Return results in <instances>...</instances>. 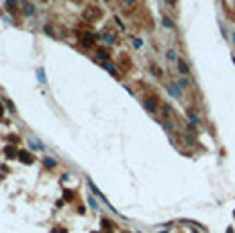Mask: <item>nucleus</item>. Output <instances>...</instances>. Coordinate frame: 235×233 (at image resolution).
Masks as SVG:
<instances>
[{
    "instance_id": "f257e3e1",
    "label": "nucleus",
    "mask_w": 235,
    "mask_h": 233,
    "mask_svg": "<svg viewBox=\"0 0 235 233\" xmlns=\"http://www.w3.org/2000/svg\"><path fill=\"white\" fill-rule=\"evenodd\" d=\"M143 106H145V110H149V113H155L157 100H155L154 96H147V98H143Z\"/></svg>"
},
{
    "instance_id": "f03ea898",
    "label": "nucleus",
    "mask_w": 235,
    "mask_h": 233,
    "mask_svg": "<svg viewBox=\"0 0 235 233\" xmlns=\"http://www.w3.org/2000/svg\"><path fill=\"white\" fill-rule=\"evenodd\" d=\"M98 39V35L96 33H82V43L86 45V47H90V45H94V41Z\"/></svg>"
},
{
    "instance_id": "7ed1b4c3",
    "label": "nucleus",
    "mask_w": 235,
    "mask_h": 233,
    "mask_svg": "<svg viewBox=\"0 0 235 233\" xmlns=\"http://www.w3.org/2000/svg\"><path fill=\"white\" fill-rule=\"evenodd\" d=\"M176 66H178V72H180L182 76H188L190 74V68H188V63L182 59V57H178V62H176Z\"/></svg>"
},
{
    "instance_id": "20e7f679",
    "label": "nucleus",
    "mask_w": 235,
    "mask_h": 233,
    "mask_svg": "<svg viewBox=\"0 0 235 233\" xmlns=\"http://www.w3.org/2000/svg\"><path fill=\"white\" fill-rule=\"evenodd\" d=\"M98 8H86V10H84V19H86V21H94V19H96V16H98Z\"/></svg>"
},
{
    "instance_id": "39448f33",
    "label": "nucleus",
    "mask_w": 235,
    "mask_h": 233,
    "mask_svg": "<svg viewBox=\"0 0 235 233\" xmlns=\"http://www.w3.org/2000/svg\"><path fill=\"white\" fill-rule=\"evenodd\" d=\"M100 39L107 43V45H113V43H114V33H113V31H104V33L100 35Z\"/></svg>"
},
{
    "instance_id": "423d86ee",
    "label": "nucleus",
    "mask_w": 235,
    "mask_h": 233,
    "mask_svg": "<svg viewBox=\"0 0 235 233\" xmlns=\"http://www.w3.org/2000/svg\"><path fill=\"white\" fill-rule=\"evenodd\" d=\"M19 160L23 164H31V162H33V156H31L29 151H19Z\"/></svg>"
},
{
    "instance_id": "0eeeda50",
    "label": "nucleus",
    "mask_w": 235,
    "mask_h": 233,
    "mask_svg": "<svg viewBox=\"0 0 235 233\" xmlns=\"http://www.w3.org/2000/svg\"><path fill=\"white\" fill-rule=\"evenodd\" d=\"M102 68L107 70V72H110L113 76H119V72H117V66H114V63H110V62H104V63H102Z\"/></svg>"
},
{
    "instance_id": "6e6552de",
    "label": "nucleus",
    "mask_w": 235,
    "mask_h": 233,
    "mask_svg": "<svg viewBox=\"0 0 235 233\" xmlns=\"http://www.w3.org/2000/svg\"><path fill=\"white\" fill-rule=\"evenodd\" d=\"M96 57L104 63V62H108V57H110V55H108V51H104V49H96Z\"/></svg>"
},
{
    "instance_id": "1a4fd4ad",
    "label": "nucleus",
    "mask_w": 235,
    "mask_h": 233,
    "mask_svg": "<svg viewBox=\"0 0 235 233\" xmlns=\"http://www.w3.org/2000/svg\"><path fill=\"white\" fill-rule=\"evenodd\" d=\"M168 92L172 96H176V98H180V86H178V84H170V86H168Z\"/></svg>"
},
{
    "instance_id": "9d476101",
    "label": "nucleus",
    "mask_w": 235,
    "mask_h": 233,
    "mask_svg": "<svg viewBox=\"0 0 235 233\" xmlns=\"http://www.w3.org/2000/svg\"><path fill=\"white\" fill-rule=\"evenodd\" d=\"M23 13L27 14V16L35 14V4H31V2H25V8H23Z\"/></svg>"
},
{
    "instance_id": "9b49d317",
    "label": "nucleus",
    "mask_w": 235,
    "mask_h": 233,
    "mask_svg": "<svg viewBox=\"0 0 235 233\" xmlns=\"http://www.w3.org/2000/svg\"><path fill=\"white\" fill-rule=\"evenodd\" d=\"M4 6H6L8 13H16V0H6Z\"/></svg>"
},
{
    "instance_id": "f8f14e48",
    "label": "nucleus",
    "mask_w": 235,
    "mask_h": 233,
    "mask_svg": "<svg viewBox=\"0 0 235 233\" xmlns=\"http://www.w3.org/2000/svg\"><path fill=\"white\" fill-rule=\"evenodd\" d=\"M161 127L168 131V133H172V131H174V123H172V121H168V119H164V121H161Z\"/></svg>"
},
{
    "instance_id": "ddd939ff",
    "label": "nucleus",
    "mask_w": 235,
    "mask_h": 233,
    "mask_svg": "<svg viewBox=\"0 0 235 233\" xmlns=\"http://www.w3.org/2000/svg\"><path fill=\"white\" fill-rule=\"evenodd\" d=\"M188 121H190V125H198V115H194V113H188Z\"/></svg>"
},
{
    "instance_id": "4468645a",
    "label": "nucleus",
    "mask_w": 235,
    "mask_h": 233,
    "mask_svg": "<svg viewBox=\"0 0 235 233\" xmlns=\"http://www.w3.org/2000/svg\"><path fill=\"white\" fill-rule=\"evenodd\" d=\"M43 33H47L49 37H55V31H53V27H49V25H43Z\"/></svg>"
},
{
    "instance_id": "2eb2a0df",
    "label": "nucleus",
    "mask_w": 235,
    "mask_h": 233,
    "mask_svg": "<svg viewBox=\"0 0 235 233\" xmlns=\"http://www.w3.org/2000/svg\"><path fill=\"white\" fill-rule=\"evenodd\" d=\"M4 153H6V158H14V156H16L19 151L14 149V147H6V149H4Z\"/></svg>"
},
{
    "instance_id": "dca6fc26",
    "label": "nucleus",
    "mask_w": 235,
    "mask_h": 233,
    "mask_svg": "<svg viewBox=\"0 0 235 233\" xmlns=\"http://www.w3.org/2000/svg\"><path fill=\"white\" fill-rule=\"evenodd\" d=\"M168 59H170V62H178V53H176L174 49H170V51H168Z\"/></svg>"
},
{
    "instance_id": "f3484780",
    "label": "nucleus",
    "mask_w": 235,
    "mask_h": 233,
    "mask_svg": "<svg viewBox=\"0 0 235 233\" xmlns=\"http://www.w3.org/2000/svg\"><path fill=\"white\" fill-rule=\"evenodd\" d=\"M161 21H164V27H166V29H174V23L170 21L168 16H164V19H161Z\"/></svg>"
},
{
    "instance_id": "a211bd4d",
    "label": "nucleus",
    "mask_w": 235,
    "mask_h": 233,
    "mask_svg": "<svg viewBox=\"0 0 235 233\" xmlns=\"http://www.w3.org/2000/svg\"><path fill=\"white\" fill-rule=\"evenodd\" d=\"M88 203H90V206H92L94 211H98V209H100V205H98V203H96V200H94L92 196H90V199H88Z\"/></svg>"
},
{
    "instance_id": "6ab92c4d",
    "label": "nucleus",
    "mask_w": 235,
    "mask_h": 233,
    "mask_svg": "<svg viewBox=\"0 0 235 233\" xmlns=\"http://www.w3.org/2000/svg\"><path fill=\"white\" fill-rule=\"evenodd\" d=\"M43 164H45L47 168H53V166H55V160H51V158H45V160H43Z\"/></svg>"
},
{
    "instance_id": "aec40b11",
    "label": "nucleus",
    "mask_w": 235,
    "mask_h": 233,
    "mask_svg": "<svg viewBox=\"0 0 235 233\" xmlns=\"http://www.w3.org/2000/svg\"><path fill=\"white\" fill-rule=\"evenodd\" d=\"M178 86H182V88H186V86H190V82H188L186 78H180V80H178Z\"/></svg>"
},
{
    "instance_id": "412c9836",
    "label": "nucleus",
    "mask_w": 235,
    "mask_h": 233,
    "mask_svg": "<svg viewBox=\"0 0 235 233\" xmlns=\"http://www.w3.org/2000/svg\"><path fill=\"white\" fill-rule=\"evenodd\" d=\"M37 80H39V82H45V74H43V70H37Z\"/></svg>"
},
{
    "instance_id": "4be33fe9",
    "label": "nucleus",
    "mask_w": 235,
    "mask_h": 233,
    "mask_svg": "<svg viewBox=\"0 0 235 233\" xmlns=\"http://www.w3.org/2000/svg\"><path fill=\"white\" fill-rule=\"evenodd\" d=\"M151 74H154V76H161V70L157 68V66H151Z\"/></svg>"
},
{
    "instance_id": "5701e85b",
    "label": "nucleus",
    "mask_w": 235,
    "mask_h": 233,
    "mask_svg": "<svg viewBox=\"0 0 235 233\" xmlns=\"http://www.w3.org/2000/svg\"><path fill=\"white\" fill-rule=\"evenodd\" d=\"M133 45H135V47H137V49H139L141 45H143V43H141V39H137V37H133Z\"/></svg>"
},
{
    "instance_id": "b1692460",
    "label": "nucleus",
    "mask_w": 235,
    "mask_h": 233,
    "mask_svg": "<svg viewBox=\"0 0 235 233\" xmlns=\"http://www.w3.org/2000/svg\"><path fill=\"white\" fill-rule=\"evenodd\" d=\"M4 104L8 106V110H13V113H14V104H13V100H4Z\"/></svg>"
},
{
    "instance_id": "393cba45",
    "label": "nucleus",
    "mask_w": 235,
    "mask_h": 233,
    "mask_svg": "<svg viewBox=\"0 0 235 233\" xmlns=\"http://www.w3.org/2000/svg\"><path fill=\"white\" fill-rule=\"evenodd\" d=\"M123 2H125V6H133L135 4V0H123Z\"/></svg>"
},
{
    "instance_id": "a878e982",
    "label": "nucleus",
    "mask_w": 235,
    "mask_h": 233,
    "mask_svg": "<svg viewBox=\"0 0 235 233\" xmlns=\"http://www.w3.org/2000/svg\"><path fill=\"white\" fill-rule=\"evenodd\" d=\"M168 4H176V0H168Z\"/></svg>"
},
{
    "instance_id": "bb28decb",
    "label": "nucleus",
    "mask_w": 235,
    "mask_h": 233,
    "mask_svg": "<svg viewBox=\"0 0 235 233\" xmlns=\"http://www.w3.org/2000/svg\"><path fill=\"white\" fill-rule=\"evenodd\" d=\"M0 115H2V104H0Z\"/></svg>"
}]
</instances>
